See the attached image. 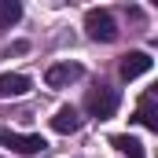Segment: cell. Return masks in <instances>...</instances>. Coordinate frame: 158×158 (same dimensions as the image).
Returning <instances> with one entry per match:
<instances>
[{
  "instance_id": "obj_1",
  "label": "cell",
  "mask_w": 158,
  "mask_h": 158,
  "mask_svg": "<svg viewBox=\"0 0 158 158\" xmlns=\"http://www.w3.org/2000/svg\"><path fill=\"white\" fill-rule=\"evenodd\" d=\"M118 103H121L118 88H107V85H99V88H92V92L85 96V110H88L92 118H99V121L114 118V110H118Z\"/></svg>"
},
{
  "instance_id": "obj_2",
  "label": "cell",
  "mask_w": 158,
  "mask_h": 158,
  "mask_svg": "<svg viewBox=\"0 0 158 158\" xmlns=\"http://www.w3.org/2000/svg\"><path fill=\"white\" fill-rule=\"evenodd\" d=\"M85 30H88L92 40H103V44H110V40L118 37V22H114V15L103 11V7H92V11L85 15Z\"/></svg>"
},
{
  "instance_id": "obj_3",
  "label": "cell",
  "mask_w": 158,
  "mask_h": 158,
  "mask_svg": "<svg viewBox=\"0 0 158 158\" xmlns=\"http://www.w3.org/2000/svg\"><path fill=\"white\" fill-rule=\"evenodd\" d=\"M0 143H4V147H11L15 155H37V151L48 147V143H44V136H37V132H11V129H4V132H0Z\"/></svg>"
},
{
  "instance_id": "obj_4",
  "label": "cell",
  "mask_w": 158,
  "mask_h": 158,
  "mask_svg": "<svg viewBox=\"0 0 158 158\" xmlns=\"http://www.w3.org/2000/svg\"><path fill=\"white\" fill-rule=\"evenodd\" d=\"M155 66V59L147 55V52H129V55H121V66H118V74L125 81H136V77H143L147 70Z\"/></svg>"
},
{
  "instance_id": "obj_5",
  "label": "cell",
  "mask_w": 158,
  "mask_h": 158,
  "mask_svg": "<svg viewBox=\"0 0 158 158\" xmlns=\"http://www.w3.org/2000/svg\"><path fill=\"white\" fill-rule=\"evenodd\" d=\"M85 70H81L77 63H55V66H48V74H44V81L52 85V88H63V85H74V81L81 77Z\"/></svg>"
},
{
  "instance_id": "obj_6",
  "label": "cell",
  "mask_w": 158,
  "mask_h": 158,
  "mask_svg": "<svg viewBox=\"0 0 158 158\" xmlns=\"http://www.w3.org/2000/svg\"><path fill=\"white\" fill-rule=\"evenodd\" d=\"M33 85L26 74H0V96L4 99H11V96H26Z\"/></svg>"
},
{
  "instance_id": "obj_7",
  "label": "cell",
  "mask_w": 158,
  "mask_h": 158,
  "mask_svg": "<svg viewBox=\"0 0 158 158\" xmlns=\"http://www.w3.org/2000/svg\"><path fill=\"white\" fill-rule=\"evenodd\" d=\"M52 129H55V132H63V136L77 132V129H81L77 110H74V107H59V110H55V118H52Z\"/></svg>"
},
{
  "instance_id": "obj_8",
  "label": "cell",
  "mask_w": 158,
  "mask_h": 158,
  "mask_svg": "<svg viewBox=\"0 0 158 158\" xmlns=\"http://www.w3.org/2000/svg\"><path fill=\"white\" fill-rule=\"evenodd\" d=\"M136 121L147 125L151 132H158V114H155V96H151V92L140 99V107H136Z\"/></svg>"
},
{
  "instance_id": "obj_9",
  "label": "cell",
  "mask_w": 158,
  "mask_h": 158,
  "mask_svg": "<svg viewBox=\"0 0 158 158\" xmlns=\"http://www.w3.org/2000/svg\"><path fill=\"white\" fill-rule=\"evenodd\" d=\"M22 19V4L19 0H0V26H15Z\"/></svg>"
},
{
  "instance_id": "obj_10",
  "label": "cell",
  "mask_w": 158,
  "mask_h": 158,
  "mask_svg": "<svg viewBox=\"0 0 158 158\" xmlns=\"http://www.w3.org/2000/svg\"><path fill=\"white\" fill-rule=\"evenodd\" d=\"M114 147H118L125 158H143V143L132 140V136H114Z\"/></svg>"
}]
</instances>
